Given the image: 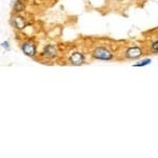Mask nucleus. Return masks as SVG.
<instances>
[{"label":"nucleus","mask_w":158,"mask_h":158,"mask_svg":"<svg viewBox=\"0 0 158 158\" xmlns=\"http://www.w3.org/2000/svg\"><path fill=\"white\" fill-rule=\"evenodd\" d=\"M15 23L17 24V26H18L19 29H22V28L24 26V22H23V20H22V18H16Z\"/></svg>","instance_id":"nucleus-6"},{"label":"nucleus","mask_w":158,"mask_h":158,"mask_svg":"<svg viewBox=\"0 0 158 158\" xmlns=\"http://www.w3.org/2000/svg\"><path fill=\"white\" fill-rule=\"evenodd\" d=\"M93 56L97 59H102V60H110L112 58V53L109 50L104 49V47H98L96 49L93 53Z\"/></svg>","instance_id":"nucleus-1"},{"label":"nucleus","mask_w":158,"mask_h":158,"mask_svg":"<svg viewBox=\"0 0 158 158\" xmlns=\"http://www.w3.org/2000/svg\"><path fill=\"white\" fill-rule=\"evenodd\" d=\"M152 50H153V52H158V40L152 44Z\"/></svg>","instance_id":"nucleus-8"},{"label":"nucleus","mask_w":158,"mask_h":158,"mask_svg":"<svg viewBox=\"0 0 158 158\" xmlns=\"http://www.w3.org/2000/svg\"><path fill=\"white\" fill-rule=\"evenodd\" d=\"M45 55L49 56V57L55 56V55H56V49H55L54 47H52V45H49V47H47V50H45Z\"/></svg>","instance_id":"nucleus-5"},{"label":"nucleus","mask_w":158,"mask_h":158,"mask_svg":"<svg viewBox=\"0 0 158 158\" xmlns=\"http://www.w3.org/2000/svg\"><path fill=\"white\" fill-rule=\"evenodd\" d=\"M151 63V59H145L142 60L141 62H138L135 64V67H143V65H147V64H150Z\"/></svg>","instance_id":"nucleus-7"},{"label":"nucleus","mask_w":158,"mask_h":158,"mask_svg":"<svg viewBox=\"0 0 158 158\" xmlns=\"http://www.w3.org/2000/svg\"><path fill=\"white\" fill-rule=\"evenodd\" d=\"M22 51H23L24 54L28 55V56H33V55H35L36 49H35V45H34L32 42H26V43L22 45Z\"/></svg>","instance_id":"nucleus-2"},{"label":"nucleus","mask_w":158,"mask_h":158,"mask_svg":"<svg viewBox=\"0 0 158 158\" xmlns=\"http://www.w3.org/2000/svg\"><path fill=\"white\" fill-rule=\"evenodd\" d=\"M71 62L74 65H80L83 63V56L80 53H74L70 58Z\"/></svg>","instance_id":"nucleus-4"},{"label":"nucleus","mask_w":158,"mask_h":158,"mask_svg":"<svg viewBox=\"0 0 158 158\" xmlns=\"http://www.w3.org/2000/svg\"><path fill=\"white\" fill-rule=\"evenodd\" d=\"M125 55H127L128 58H131V59H133V58H138L139 56H141V50L136 47H131V49H129L127 51Z\"/></svg>","instance_id":"nucleus-3"}]
</instances>
